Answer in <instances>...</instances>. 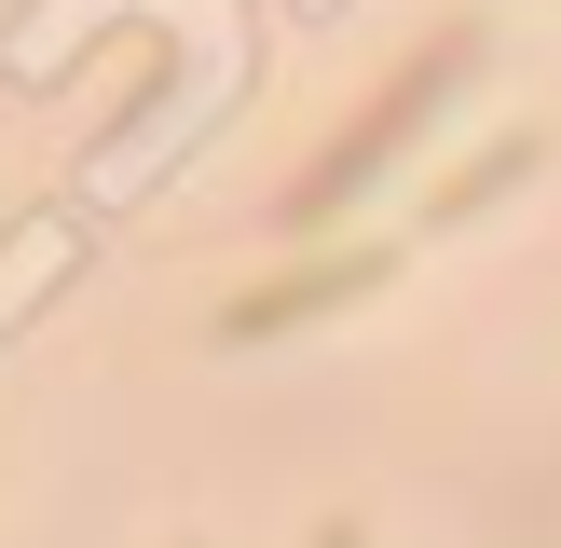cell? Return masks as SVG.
Segmentation results:
<instances>
[{
  "instance_id": "obj_1",
  "label": "cell",
  "mask_w": 561,
  "mask_h": 548,
  "mask_svg": "<svg viewBox=\"0 0 561 548\" xmlns=\"http://www.w3.org/2000/svg\"><path fill=\"white\" fill-rule=\"evenodd\" d=\"M329 548H343V535H329Z\"/></svg>"
}]
</instances>
